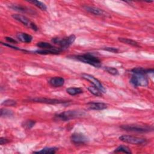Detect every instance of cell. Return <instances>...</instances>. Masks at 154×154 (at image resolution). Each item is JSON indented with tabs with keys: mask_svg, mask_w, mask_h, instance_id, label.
<instances>
[{
	"mask_svg": "<svg viewBox=\"0 0 154 154\" xmlns=\"http://www.w3.org/2000/svg\"><path fill=\"white\" fill-rule=\"evenodd\" d=\"M58 149L57 147H45L41 150L37 151V152H34V153H55Z\"/></svg>",
	"mask_w": 154,
	"mask_h": 154,
	"instance_id": "obj_20",
	"label": "cell"
},
{
	"mask_svg": "<svg viewBox=\"0 0 154 154\" xmlns=\"http://www.w3.org/2000/svg\"><path fill=\"white\" fill-rule=\"evenodd\" d=\"M119 139L123 142L132 144H136V145L145 144L147 143V140L145 138L131 136V135H123L120 136L119 137Z\"/></svg>",
	"mask_w": 154,
	"mask_h": 154,
	"instance_id": "obj_5",
	"label": "cell"
},
{
	"mask_svg": "<svg viewBox=\"0 0 154 154\" xmlns=\"http://www.w3.org/2000/svg\"><path fill=\"white\" fill-rule=\"evenodd\" d=\"M84 8L90 12V13H92L94 15H97V16H103V15H105V12L99 8H97V7H92V6H88V5H85V6H84Z\"/></svg>",
	"mask_w": 154,
	"mask_h": 154,
	"instance_id": "obj_14",
	"label": "cell"
},
{
	"mask_svg": "<svg viewBox=\"0 0 154 154\" xmlns=\"http://www.w3.org/2000/svg\"><path fill=\"white\" fill-rule=\"evenodd\" d=\"M4 45H5V46H8V47H9V48H13V49H16V50H22V51H23V50H22V49H20V48H17V47H16V46H13V45H10V44H8V43H2Z\"/></svg>",
	"mask_w": 154,
	"mask_h": 154,
	"instance_id": "obj_32",
	"label": "cell"
},
{
	"mask_svg": "<svg viewBox=\"0 0 154 154\" xmlns=\"http://www.w3.org/2000/svg\"><path fill=\"white\" fill-rule=\"evenodd\" d=\"M131 72L133 73L145 75V74L148 73L153 72V69H143L142 67H136V68L132 69L131 70Z\"/></svg>",
	"mask_w": 154,
	"mask_h": 154,
	"instance_id": "obj_18",
	"label": "cell"
},
{
	"mask_svg": "<svg viewBox=\"0 0 154 154\" xmlns=\"http://www.w3.org/2000/svg\"><path fill=\"white\" fill-rule=\"evenodd\" d=\"M28 2L29 3H31V4H34V5H35L36 7H37L40 9H41L42 10H46V8H47L46 5L44 3H43L42 2H41V1H29Z\"/></svg>",
	"mask_w": 154,
	"mask_h": 154,
	"instance_id": "obj_23",
	"label": "cell"
},
{
	"mask_svg": "<svg viewBox=\"0 0 154 154\" xmlns=\"http://www.w3.org/2000/svg\"><path fill=\"white\" fill-rule=\"evenodd\" d=\"M70 140L72 143L76 144H85L88 141V138L87 137L81 133H75L72 134Z\"/></svg>",
	"mask_w": 154,
	"mask_h": 154,
	"instance_id": "obj_9",
	"label": "cell"
},
{
	"mask_svg": "<svg viewBox=\"0 0 154 154\" xmlns=\"http://www.w3.org/2000/svg\"><path fill=\"white\" fill-rule=\"evenodd\" d=\"M131 83L135 87L147 86L148 85V79L145 75L134 73L131 78Z\"/></svg>",
	"mask_w": 154,
	"mask_h": 154,
	"instance_id": "obj_6",
	"label": "cell"
},
{
	"mask_svg": "<svg viewBox=\"0 0 154 154\" xmlns=\"http://www.w3.org/2000/svg\"><path fill=\"white\" fill-rule=\"evenodd\" d=\"M12 17L16 20L20 22L24 25L26 26L27 27L31 28L32 30L35 31L38 30V27L37 26V25L34 22L31 21L29 19H28L26 17L21 14H13Z\"/></svg>",
	"mask_w": 154,
	"mask_h": 154,
	"instance_id": "obj_7",
	"label": "cell"
},
{
	"mask_svg": "<svg viewBox=\"0 0 154 154\" xmlns=\"http://www.w3.org/2000/svg\"><path fill=\"white\" fill-rule=\"evenodd\" d=\"M87 105L89 109L93 110H102L108 107V105L103 102H89Z\"/></svg>",
	"mask_w": 154,
	"mask_h": 154,
	"instance_id": "obj_11",
	"label": "cell"
},
{
	"mask_svg": "<svg viewBox=\"0 0 154 154\" xmlns=\"http://www.w3.org/2000/svg\"><path fill=\"white\" fill-rule=\"evenodd\" d=\"M118 39L120 42L124 43L125 44L132 45L135 47H140L138 43L135 42V40H132V39H129V38H123V37H119Z\"/></svg>",
	"mask_w": 154,
	"mask_h": 154,
	"instance_id": "obj_17",
	"label": "cell"
},
{
	"mask_svg": "<svg viewBox=\"0 0 154 154\" xmlns=\"http://www.w3.org/2000/svg\"><path fill=\"white\" fill-rule=\"evenodd\" d=\"M76 37L75 35L72 34L67 38H53L52 42L57 45H58L60 48L63 51L69 47L75 40Z\"/></svg>",
	"mask_w": 154,
	"mask_h": 154,
	"instance_id": "obj_3",
	"label": "cell"
},
{
	"mask_svg": "<svg viewBox=\"0 0 154 154\" xmlns=\"http://www.w3.org/2000/svg\"><path fill=\"white\" fill-rule=\"evenodd\" d=\"M37 46L38 48H42V49H51V48H53L55 47L53 45H52L51 44L47 43V42H38L37 43Z\"/></svg>",
	"mask_w": 154,
	"mask_h": 154,
	"instance_id": "obj_22",
	"label": "cell"
},
{
	"mask_svg": "<svg viewBox=\"0 0 154 154\" xmlns=\"http://www.w3.org/2000/svg\"><path fill=\"white\" fill-rule=\"evenodd\" d=\"M35 123V121H33V120H26L25 122H24L23 123H22V126L24 127L25 128H26V129H30L32 127H33L34 126Z\"/></svg>",
	"mask_w": 154,
	"mask_h": 154,
	"instance_id": "obj_25",
	"label": "cell"
},
{
	"mask_svg": "<svg viewBox=\"0 0 154 154\" xmlns=\"http://www.w3.org/2000/svg\"><path fill=\"white\" fill-rule=\"evenodd\" d=\"M105 70L108 72L109 73L113 75H117L119 73V71L117 69L112 67H105Z\"/></svg>",
	"mask_w": 154,
	"mask_h": 154,
	"instance_id": "obj_26",
	"label": "cell"
},
{
	"mask_svg": "<svg viewBox=\"0 0 154 154\" xmlns=\"http://www.w3.org/2000/svg\"><path fill=\"white\" fill-rule=\"evenodd\" d=\"M84 113L80 111L77 110H69L61 112L55 116L57 119L61 121H68L71 119L80 117L82 116Z\"/></svg>",
	"mask_w": 154,
	"mask_h": 154,
	"instance_id": "obj_1",
	"label": "cell"
},
{
	"mask_svg": "<svg viewBox=\"0 0 154 154\" xmlns=\"http://www.w3.org/2000/svg\"><path fill=\"white\" fill-rule=\"evenodd\" d=\"M103 49L105 51H106L113 52V53H117L119 52V49L117 48H112V47H106V48H103Z\"/></svg>",
	"mask_w": 154,
	"mask_h": 154,
	"instance_id": "obj_29",
	"label": "cell"
},
{
	"mask_svg": "<svg viewBox=\"0 0 154 154\" xmlns=\"http://www.w3.org/2000/svg\"><path fill=\"white\" fill-rule=\"evenodd\" d=\"M16 37L20 42L23 43H30L32 40V37L31 35L25 32H18Z\"/></svg>",
	"mask_w": 154,
	"mask_h": 154,
	"instance_id": "obj_15",
	"label": "cell"
},
{
	"mask_svg": "<svg viewBox=\"0 0 154 154\" xmlns=\"http://www.w3.org/2000/svg\"><path fill=\"white\" fill-rule=\"evenodd\" d=\"M121 128L128 131L137 132H148L153 130V128L148 126L138 125H126L121 126Z\"/></svg>",
	"mask_w": 154,
	"mask_h": 154,
	"instance_id": "obj_4",
	"label": "cell"
},
{
	"mask_svg": "<svg viewBox=\"0 0 154 154\" xmlns=\"http://www.w3.org/2000/svg\"><path fill=\"white\" fill-rule=\"evenodd\" d=\"M114 152H123L126 153H131L130 149L126 146H120L115 150Z\"/></svg>",
	"mask_w": 154,
	"mask_h": 154,
	"instance_id": "obj_24",
	"label": "cell"
},
{
	"mask_svg": "<svg viewBox=\"0 0 154 154\" xmlns=\"http://www.w3.org/2000/svg\"><path fill=\"white\" fill-rule=\"evenodd\" d=\"M82 78L85 79L87 81H90L91 83L93 84L94 86L96 87L97 88H99L102 92H105V88L103 86V85L101 84V82L96 78H94L93 76L88 74H82Z\"/></svg>",
	"mask_w": 154,
	"mask_h": 154,
	"instance_id": "obj_8",
	"label": "cell"
},
{
	"mask_svg": "<svg viewBox=\"0 0 154 154\" xmlns=\"http://www.w3.org/2000/svg\"><path fill=\"white\" fill-rule=\"evenodd\" d=\"M66 91L67 93H69V94L72 95V96H74V95H76V94H81L83 92L81 88H78V87H70L66 89Z\"/></svg>",
	"mask_w": 154,
	"mask_h": 154,
	"instance_id": "obj_19",
	"label": "cell"
},
{
	"mask_svg": "<svg viewBox=\"0 0 154 154\" xmlns=\"http://www.w3.org/2000/svg\"><path fill=\"white\" fill-rule=\"evenodd\" d=\"M88 90H89V91L90 93H91L93 94H94L96 96L100 97V96H102V91L95 86H89L88 87Z\"/></svg>",
	"mask_w": 154,
	"mask_h": 154,
	"instance_id": "obj_21",
	"label": "cell"
},
{
	"mask_svg": "<svg viewBox=\"0 0 154 154\" xmlns=\"http://www.w3.org/2000/svg\"><path fill=\"white\" fill-rule=\"evenodd\" d=\"M16 104V102L14 100L12 99H8V100H4L2 103V105H4V106H14Z\"/></svg>",
	"mask_w": 154,
	"mask_h": 154,
	"instance_id": "obj_27",
	"label": "cell"
},
{
	"mask_svg": "<svg viewBox=\"0 0 154 154\" xmlns=\"http://www.w3.org/2000/svg\"><path fill=\"white\" fill-rule=\"evenodd\" d=\"M8 142H9V140L8 139H6V138H2V137L0 138V144L1 145H3V144H7Z\"/></svg>",
	"mask_w": 154,
	"mask_h": 154,
	"instance_id": "obj_31",
	"label": "cell"
},
{
	"mask_svg": "<svg viewBox=\"0 0 154 154\" xmlns=\"http://www.w3.org/2000/svg\"><path fill=\"white\" fill-rule=\"evenodd\" d=\"M32 102H39V103H45L49 104H56V103H62L66 102L64 100L55 99H49V98H43V97H37L31 99Z\"/></svg>",
	"mask_w": 154,
	"mask_h": 154,
	"instance_id": "obj_10",
	"label": "cell"
},
{
	"mask_svg": "<svg viewBox=\"0 0 154 154\" xmlns=\"http://www.w3.org/2000/svg\"><path fill=\"white\" fill-rule=\"evenodd\" d=\"M63 50L60 48H57L54 47L51 49H40V50H37L35 51L37 54H58L60 52H61Z\"/></svg>",
	"mask_w": 154,
	"mask_h": 154,
	"instance_id": "obj_12",
	"label": "cell"
},
{
	"mask_svg": "<svg viewBox=\"0 0 154 154\" xmlns=\"http://www.w3.org/2000/svg\"><path fill=\"white\" fill-rule=\"evenodd\" d=\"M75 58L80 61L96 67H99L101 66L100 60L97 57H94L90 54H85L84 55H77Z\"/></svg>",
	"mask_w": 154,
	"mask_h": 154,
	"instance_id": "obj_2",
	"label": "cell"
},
{
	"mask_svg": "<svg viewBox=\"0 0 154 154\" xmlns=\"http://www.w3.org/2000/svg\"><path fill=\"white\" fill-rule=\"evenodd\" d=\"M5 40H6L7 42H10V43H17V42L16 40H14V38H11V37H5Z\"/></svg>",
	"mask_w": 154,
	"mask_h": 154,
	"instance_id": "obj_30",
	"label": "cell"
},
{
	"mask_svg": "<svg viewBox=\"0 0 154 154\" xmlns=\"http://www.w3.org/2000/svg\"><path fill=\"white\" fill-rule=\"evenodd\" d=\"M49 83L51 86L55 87H58L62 86L64 84V79L62 77L56 76L50 79Z\"/></svg>",
	"mask_w": 154,
	"mask_h": 154,
	"instance_id": "obj_13",
	"label": "cell"
},
{
	"mask_svg": "<svg viewBox=\"0 0 154 154\" xmlns=\"http://www.w3.org/2000/svg\"><path fill=\"white\" fill-rule=\"evenodd\" d=\"M10 8L13 10H17L19 11H21L23 13H33V11L31 10H29L28 8L22 6L21 5H19V4H13L10 6Z\"/></svg>",
	"mask_w": 154,
	"mask_h": 154,
	"instance_id": "obj_16",
	"label": "cell"
},
{
	"mask_svg": "<svg viewBox=\"0 0 154 154\" xmlns=\"http://www.w3.org/2000/svg\"><path fill=\"white\" fill-rule=\"evenodd\" d=\"M13 114V112L10 110L5 109H1V116L4 117H9Z\"/></svg>",
	"mask_w": 154,
	"mask_h": 154,
	"instance_id": "obj_28",
	"label": "cell"
}]
</instances>
